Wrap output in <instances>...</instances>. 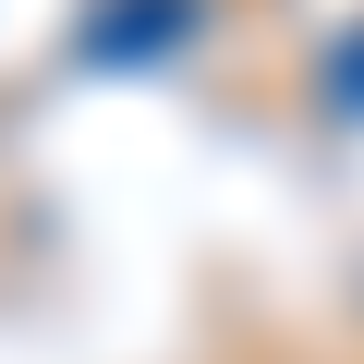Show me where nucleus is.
<instances>
[{
  "mask_svg": "<svg viewBox=\"0 0 364 364\" xmlns=\"http://www.w3.org/2000/svg\"><path fill=\"white\" fill-rule=\"evenodd\" d=\"M207 25V0H97V13H85V61H170L182 37H195Z\"/></svg>",
  "mask_w": 364,
  "mask_h": 364,
  "instance_id": "nucleus-1",
  "label": "nucleus"
}]
</instances>
